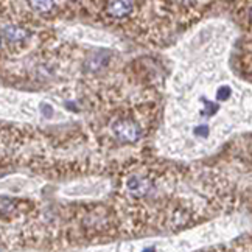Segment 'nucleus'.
Listing matches in <instances>:
<instances>
[{"mask_svg": "<svg viewBox=\"0 0 252 252\" xmlns=\"http://www.w3.org/2000/svg\"><path fill=\"white\" fill-rule=\"evenodd\" d=\"M112 132L122 142H136L140 136L139 126L131 120H117L112 125Z\"/></svg>", "mask_w": 252, "mask_h": 252, "instance_id": "1", "label": "nucleus"}, {"mask_svg": "<svg viewBox=\"0 0 252 252\" xmlns=\"http://www.w3.org/2000/svg\"><path fill=\"white\" fill-rule=\"evenodd\" d=\"M108 11L111 16H114V18L120 19V18H125V16H128L132 11V3L131 2H111L109 3Z\"/></svg>", "mask_w": 252, "mask_h": 252, "instance_id": "2", "label": "nucleus"}, {"mask_svg": "<svg viewBox=\"0 0 252 252\" xmlns=\"http://www.w3.org/2000/svg\"><path fill=\"white\" fill-rule=\"evenodd\" d=\"M128 188L137 196H142V195H146L149 192V188H151V185H149V182H146V180L144 179H139V178H132L129 182H128Z\"/></svg>", "mask_w": 252, "mask_h": 252, "instance_id": "3", "label": "nucleus"}, {"mask_svg": "<svg viewBox=\"0 0 252 252\" xmlns=\"http://www.w3.org/2000/svg\"><path fill=\"white\" fill-rule=\"evenodd\" d=\"M27 36H28V33L23 28H20V27L11 25V27L5 28V37L8 39V41H11V42H20Z\"/></svg>", "mask_w": 252, "mask_h": 252, "instance_id": "4", "label": "nucleus"}, {"mask_svg": "<svg viewBox=\"0 0 252 252\" xmlns=\"http://www.w3.org/2000/svg\"><path fill=\"white\" fill-rule=\"evenodd\" d=\"M229 95H231V89L227 88V86H221V88H219L218 92H216V98L221 100V101L227 100L229 98Z\"/></svg>", "mask_w": 252, "mask_h": 252, "instance_id": "5", "label": "nucleus"}, {"mask_svg": "<svg viewBox=\"0 0 252 252\" xmlns=\"http://www.w3.org/2000/svg\"><path fill=\"white\" fill-rule=\"evenodd\" d=\"M195 134H196V136H201V137H206L207 136V134H209V128H207V126H198V128H196L195 129Z\"/></svg>", "mask_w": 252, "mask_h": 252, "instance_id": "6", "label": "nucleus"}, {"mask_svg": "<svg viewBox=\"0 0 252 252\" xmlns=\"http://www.w3.org/2000/svg\"><path fill=\"white\" fill-rule=\"evenodd\" d=\"M144 252H154V249L151 248V249H146V251H144Z\"/></svg>", "mask_w": 252, "mask_h": 252, "instance_id": "7", "label": "nucleus"}]
</instances>
